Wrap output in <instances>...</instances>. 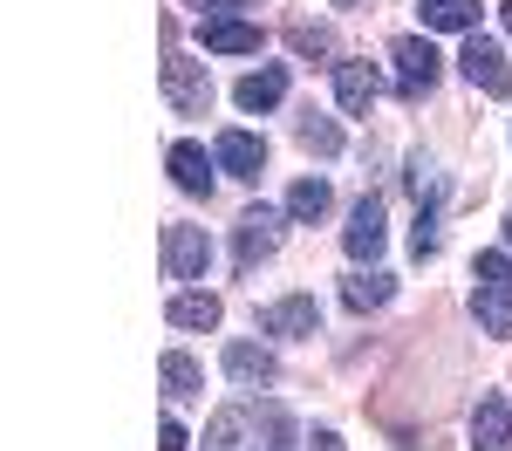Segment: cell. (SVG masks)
I'll return each instance as SVG.
<instances>
[{"label": "cell", "mask_w": 512, "mask_h": 451, "mask_svg": "<svg viewBox=\"0 0 512 451\" xmlns=\"http://www.w3.org/2000/svg\"><path fill=\"white\" fill-rule=\"evenodd\" d=\"M472 315L485 335H512V253H478L472 267Z\"/></svg>", "instance_id": "1"}, {"label": "cell", "mask_w": 512, "mask_h": 451, "mask_svg": "<svg viewBox=\"0 0 512 451\" xmlns=\"http://www.w3.org/2000/svg\"><path fill=\"white\" fill-rule=\"evenodd\" d=\"M390 62H396V96H403V103H424V96L437 89V69H444L431 35H403L390 48Z\"/></svg>", "instance_id": "3"}, {"label": "cell", "mask_w": 512, "mask_h": 451, "mask_svg": "<svg viewBox=\"0 0 512 451\" xmlns=\"http://www.w3.org/2000/svg\"><path fill=\"white\" fill-rule=\"evenodd\" d=\"M437 246H444V219H437V205H417V226H410V253H417V260H437Z\"/></svg>", "instance_id": "25"}, {"label": "cell", "mask_w": 512, "mask_h": 451, "mask_svg": "<svg viewBox=\"0 0 512 451\" xmlns=\"http://www.w3.org/2000/svg\"><path fill=\"white\" fill-rule=\"evenodd\" d=\"M158 451H192V438H185L178 417H164V424H158Z\"/></svg>", "instance_id": "26"}, {"label": "cell", "mask_w": 512, "mask_h": 451, "mask_svg": "<svg viewBox=\"0 0 512 451\" xmlns=\"http://www.w3.org/2000/svg\"><path fill=\"white\" fill-rule=\"evenodd\" d=\"M335 7H369V0H335Z\"/></svg>", "instance_id": "30"}, {"label": "cell", "mask_w": 512, "mask_h": 451, "mask_svg": "<svg viewBox=\"0 0 512 451\" xmlns=\"http://www.w3.org/2000/svg\"><path fill=\"white\" fill-rule=\"evenodd\" d=\"M417 14L437 35H478V0H424Z\"/></svg>", "instance_id": "17"}, {"label": "cell", "mask_w": 512, "mask_h": 451, "mask_svg": "<svg viewBox=\"0 0 512 451\" xmlns=\"http://www.w3.org/2000/svg\"><path fill=\"white\" fill-rule=\"evenodd\" d=\"M506 246H512V212H506Z\"/></svg>", "instance_id": "31"}, {"label": "cell", "mask_w": 512, "mask_h": 451, "mask_svg": "<svg viewBox=\"0 0 512 451\" xmlns=\"http://www.w3.org/2000/svg\"><path fill=\"white\" fill-rule=\"evenodd\" d=\"M158 369H164V397H198V390H205V369H198L185 349H171Z\"/></svg>", "instance_id": "21"}, {"label": "cell", "mask_w": 512, "mask_h": 451, "mask_svg": "<svg viewBox=\"0 0 512 451\" xmlns=\"http://www.w3.org/2000/svg\"><path fill=\"white\" fill-rule=\"evenodd\" d=\"M403 185H410V199H417V205H437V199H444V178H437V164L424 158V151L403 164Z\"/></svg>", "instance_id": "23"}, {"label": "cell", "mask_w": 512, "mask_h": 451, "mask_svg": "<svg viewBox=\"0 0 512 451\" xmlns=\"http://www.w3.org/2000/svg\"><path fill=\"white\" fill-rule=\"evenodd\" d=\"M472 445L478 451H512V397H478V410H472Z\"/></svg>", "instance_id": "12"}, {"label": "cell", "mask_w": 512, "mask_h": 451, "mask_svg": "<svg viewBox=\"0 0 512 451\" xmlns=\"http://www.w3.org/2000/svg\"><path fill=\"white\" fill-rule=\"evenodd\" d=\"M287 48H294L301 62H328V55H335V35L315 28V21H301V28H287Z\"/></svg>", "instance_id": "24"}, {"label": "cell", "mask_w": 512, "mask_h": 451, "mask_svg": "<svg viewBox=\"0 0 512 451\" xmlns=\"http://www.w3.org/2000/svg\"><path fill=\"white\" fill-rule=\"evenodd\" d=\"M342 240H349V253H355V260H376V253H383L390 226H383V199H376V192H362V199H355L349 226H342Z\"/></svg>", "instance_id": "8"}, {"label": "cell", "mask_w": 512, "mask_h": 451, "mask_svg": "<svg viewBox=\"0 0 512 451\" xmlns=\"http://www.w3.org/2000/svg\"><path fill=\"white\" fill-rule=\"evenodd\" d=\"M274 451H287V438H280V445H274Z\"/></svg>", "instance_id": "32"}, {"label": "cell", "mask_w": 512, "mask_h": 451, "mask_svg": "<svg viewBox=\"0 0 512 451\" xmlns=\"http://www.w3.org/2000/svg\"><path fill=\"white\" fill-rule=\"evenodd\" d=\"M260 328L267 335H321V301L315 294H287L274 308H260Z\"/></svg>", "instance_id": "9"}, {"label": "cell", "mask_w": 512, "mask_h": 451, "mask_svg": "<svg viewBox=\"0 0 512 451\" xmlns=\"http://www.w3.org/2000/svg\"><path fill=\"white\" fill-rule=\"evenodd\" d=\"M376 96H383V76H376L369 62H335V103H342L349 117H369Z\"/></svg>", "instance_id": "10"}, {"label": "cell", "mask_w": 512, "mask_h": 451, "mask_svg": "<svg viewBox=\"0 0 512 451\" xmlns=\"http://www.w3.org/2000/svg\"><path fill=\"white\" fill-rule=\"evenodd\" d=\"M164 96H171V110L178 117H205L212 110V76H205V62H192V55H164Z\"/></svg>", "instance_id": "4"}, {"label": "cell", "mask_w": 512, "mask_h": 451, "mask_svg": "<svg viewBox=\"0 0 512 451\" xmlns=\"http://www.w3.org/2000/svg\"><path fill=\"white\" fill-rule=\"evenodd\" d=\"M171 185H178V192H192V199H212V158H205V144H192V137H185V144H171Z\"/></svg>", "instance_id": "11"}, {"label": "cell", "mask_w": 512, "mask_h": 451, "mask_svg": "<svg viewBox=\"0 0 512 451\" xmlns=\"http://www.w3.org/2000/svg\"><path fill=\"white\" fill-rule=\"evenodd\" d=\"M226 376L246 383V390H260V383L280 376V363H274V349H260V342H226Z\"/></svg>", "instance_id": "13"}, {"label": "cell", "mask_w": 512, "mask_h": 451, "mask_svg": "<svg viewBox=\"0 0 512 451\" xmlns=\"http://www.w3.org/2000/svg\"><path fill=\"white\" fill-rule=\"evenodd\" d=\"M294 137H301V151H315V158H335V151H342V130H335V117H321V110H308V117L294 123Z\"/></svg>", "instance_id": "22"}, {"label": "cell", "mask_w": 512, "mask_h": 451, "mask_svg": "<svg viewBox=\"0 0 512 451\" xmlns=\"http://www.w3.org/2000/svg\"><path fill=\"white\" fill-rule=\"evenodd\" d=\"M458 69L472 76V89H485V96H506L512 76H506V48L492 35H465V55H458Z\"/></svg>", "instance_id": "7"}, {"label": "cell", "mask_w": 512, "mask_h": 451, "mask_svg": "<svg viewBox=\"0 0 512 451\" xmlns=\"http://www.w3.org/2000/svg\"><path fill=\"white\" fill-rule=\"evenodd\" d=\"M280 246V212H267V205H253V212H239V233H233V260L239 274H253L267 253Z\"/></svg>", "instance_id": "6"}, {"label": "cell", "mask_w": 512, "mask_h": 451, "mask_svg": "<svg viewBox=\"0 0 512 451\" xmlns=\"http://www.w3.org/2000/svg\"><path fill=\"white\" fill-rule=\"evenodd\" d=\"M198 41H205L212 55H260V41H267V35H260L253 21H233V14H226V21H205Z\"/></svg>", "instance_id": "14"}, {"label": "cell", "mask_w": 512, "mask_h": 451, "mask_svg": "<svg viewBox=\"0 0 512 451\" xmlns=\"http://www.w3.org/2000/svg\"><path fill=\"white\" fill-rule=\"evenodd\" d=\"M499 21H506V35H512V0H506V7H499Z\"/></svg>", "instance_id": "29"}, {"label": "cell", "mask_w": 512, "mask_h": 451, "mask_svg": "<svg viewBox=\"0 0 512 451\" xmlns=\"http://www.w3.org/2000/svg\"><path fill=\"white\" fill-rule=\"evenodd\" d=\"M280 410H253V404H219L212 410V424H205V451H274L260 445V431H274Z\"/></svg>", "instance_id": "2"}, {"label": "cell", "mask_w": 512, "mask_h": 451, "mask_svg": "<svg viewBox=\"0 0 512 451\" xmlns=\"http://www.w3.org/2000/svg\"><path fill=\"white\" fill-rule=\"evenodd\" d=\"M219 294H205V287H185V294H171V328H219Z\"/></svg>", "instance_id": "18"}, {"label": "cell", "mask_w": 512, "mask_h": 451, "mask_svg": "<svg viewBox=\"0 0 512 451\" xmlns=\"http://www.w3.org/2000/svg\"><path fill=\"white\" fill-rule=\"evenodd\" d=\"M280 96H287V69H260V76H239V89H233V103L246 110V117H260V110H274Z\"/></svg>", "instance_id": "16"}, {"label": "cell", "mask_w": 512, "mask_h": 451, "mask_svg": "<svg viewBox=\"0 0 512 451\" xmlns=\"http://www.w3.org/2000/svg\"><path fill=\"white\" fill-rule=\"evenodd\" d=\"M219 164H226L233 178H260V171H267V144H260L253 130H226V137H219Z\"/></svg>", "instance_id": "15"}, {"label": "cell", "mask_w": 512, "mask_h": 451, "mask_svg": "<svg viewBox=\"0 0 512 451\" xmlns=\"http://www.w3.org/2000/svg\"><path fill=\"white\" fill-rule=\"evenodd\" d=\"M198 14H212V21H226V7H260V0H185Z\"/></svg>", "instance_id": "27"}, {"label": "cell", "mask_w": 512, "mask_h": 451, "mask_svg": "<svg viewBox=\"0 0 512 451\" xmlns=\"http://www.w3.org/2000/svg\"><path fill=\"white\" fill-rule=\"evenodd\" d=\"M396 294V274H383V267H369V274H349L342 281V301H349L355 315H369V308H383Z\"/></svg>", "instance_id": "19"}, {"label": "cell", "mask_w": 512, "mask_h": 451, "mask_svg": "<svg viewBox=\"0 0 512 451\" xmlns=\"http://www.w3.org/2000/svg\"><path fill=\"white\" fill-rule=\"evenodd\" d=\"M328 205H335V192H328V178H301V185L287 192V219L315 226V219H328Z\"/></svg>", "instance_id": "20"}, {"label": "cell", "mask_w": 512, "mask_h": 451, "mask_svg": "<svg viewBox=\"0 0 512 451\" xmlns=\"http://www.w3.org/2000/svg\"><path fill=\"white\" fill-rule=\"evenodd\" d=\"M164 267H171V281H205V267H212L205 226H164Z\"/></svg>", "instance_id": "5"}, {"label": "cell", "mask_w": 512, "mask_h": 451, "mask_svg": "<svg viewBox=\"0 0 512 451\" xmlns=\"http://www.w3.org/2000/svg\"><path fill=\"white\" fill-rule=\"evenodd\" d=\"M315 451H342V438L335 431H315Z\"/></svg>", "instance_id": "28"}]
</instances>
